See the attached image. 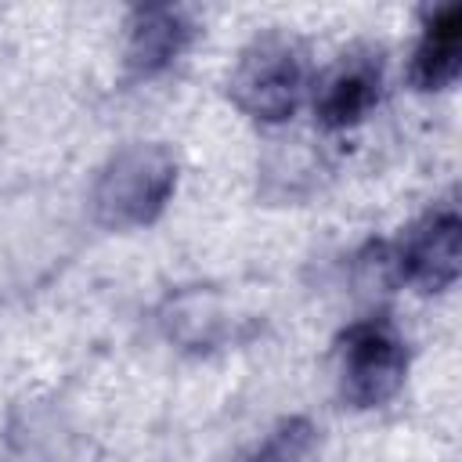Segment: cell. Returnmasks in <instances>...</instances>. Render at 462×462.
Returning <instances> with one entry per match:
<instances>
[{"label":"cell","mask_w":462,"mask_h":462,"mask_svg":"<svg viewBox=\"0 0 462 462\" xmlns=\"http://www.w3.org/2000/svg\"><path fill=\"white\" fill-rule=\"evenodd\" d=\"M379 97V65L372 58H343L318 94V123L328 130L354 126Z\"/></svg>","instance_id":"5b68a950"},{"label":"cell","mask_w":462,"mask_h":462,"mask_svg":"<svg viewBox=\"0 0 462 462\" xmlns=\"http://www.w3.org/2000/svg\"><path fill=\"white\" fill-rule=\"evenodd\" d=\"M462 224L455 206H444L430 217H422L397 245V271L404 282L437 292L448 289L458 278L462 267Z\"/></svg>","instance_id":"277c9868"},{"label":"cell","mask_w":462,"mask_h":462,"mask_svg":"<svg viewBox=\"0 0 462 462\" xmlns=\"http://www.w3.org/2000/svg\"><path fill=\"white\" fill-rule=\"evenodd\" d=\"M177 184V162L162 144L123 148L97 180L94 209L105 227L126 231L152 224Z\"/></svg>","instance_id":"6da1fadb"},{"label":"cell","mask_w":462,"mask_h":462,"mask_svg":"<svg viewBox=\"0 0 462 462\" xmlns=\"http://www.w3.org/2000/svg\"><path fill=\"white\" fill-rule=\"evenodd\" d=\"M188 40H191V25H188V18L180 11H173V7L137 11V18L130 25L126 65L137 76H155L170 61H177V54L184 51Z\"/></svg>","instance_id":"8992f818"},{"label":"cell","mask_w":462,"mask_h":462,"mask_svg":"<svg viewBox=\"0 0 462 462\" xmlns=\"http://www.w3.org/2000/svg\"><path fill=\"white\" fill-rule=\"evenodd\" d=\"M303 94V54L289 36H260L231 76V97L242 112L278 123L289 119Z\"/></svg>","instance_id":"7a4b0ae2"},{"label":"cell","mask_w":462,"mask_h":462,"mask_svg":"<svg viewBox=\"0 0 462 462\" xmlns=\"http://www.w3.org/2000/svg\"><path fill=\"white\" fill-rule=\"evenodd\" d=\"M310 448H314V426L307 419H285L256 448L253 462H307Z\"/></svg>","instance_id":"ba28073f"},{"label":"cell","mask_w":462,"mask_h":462,"mask_svg":"<svg viewBox=\"0 0 462 462\" xmlns=\"http://www.w3.org/2000/svg\"><path fill=\"white\" fill-rule=\"evenodd\" d=\"M462 65V11L444 7L430 18L415 58H411V83L419 90H444L455 83Z\"/></svg>","instance_id":"52a82bcc"},{"label":"cell","mask_w":462,"mask_h":462,"mask_svg":"<svg viewBox=\"0 0 462 462\" xmlns=\"http://www.w3.org/2000/svg\"><path fill=\"white\" fill-rule=\"evenodd\" d=\"M408 368V350L397 328L383 318H368L346 328L339 346V383L343 397L357 408H375L390 401Z\"/></svg>","instance_id":"3957f363"}]
</instances>
